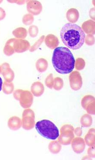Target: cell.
Segmentation results:
<instances>
[{
    "instance_id": "1",
    "label": "cell",
    "mask_w": 95,
    "mask_h": 160,
    "mask_svg": "<svg viewBox=\"0 0 95 160\" xmlns=\"http://www.w3.org/2000/svg\"><path fill=\"white\" fill-rule=\"evenodd\" d=\"M60 36L64 45L74 50L81 48L85 42V32L81 27L74 23L65 24L61 30Z\"/></svg>"
},
{
    "instance_id": "2",
    "label": "cell",
    "mask_w": 95,
    "mask_h": 160,
    "mask_svg": "<svg viewBox=\"0 0 95 160\" xmlns=\"http://www.w3.org/2000/svg\"><path fill=\"white\" fill-rule=\"evenodd\" d=\"M52 62L55 69L60 74L71 73L74 68V57L71 51L66 47L55 48L53 51Z\"/></svg>"
},
{
    "instance_id": "3",
    "label": "cell",
    "mask_w": 95,
    "mask_h": 160,
    "mask_svg": "<svg viewBox=\"0 0 95 160\" xmlns=\"http://www.w3.org/2000/svg\"><path fill=\"white\" fill-rule=\"evenodd\" d=\"M35 129L38 133L45 138L55 140L59 137V129L55 124L48 120H42L36 123Z\"/></svg>"
},
{
    "instance_id": "4",
    "label": "cell",
    "mask_w": 95,
    "mask_h": 160,
    "mask_svg": "<svg viewBox=\"0 0 95 160\" xmlns=\"http://www.w3.org/2000/svg\"><path fill=\"white\" fill-rule=\"evenodd\" d=\"M13 96L15 99L19 101L20 105L24 108H29L33 103V94L30 91L27 90H15Z\"/></svg>"
},
{
    "instance_id": "5",
    "label": "cell",
    "mask_w": 95,
    "mask_h": 160,
    "mask_svg": "<svg viewBox=\"0 0 95 160\" xmlns=\"http://www.w3.org/2000/svg\"><path fill=\"white\" fill-rule=\"evenodd\" d=\"M74 128L71 124H65L60 129V135L59 136L58 142L63 145L71 144L74 138Z\"/></svg>"
},
{
    "instance_id": "6",
    "label": "cell",
    "mask_w": 95,
    "mask_h": 160,
    "mask_svg": "<svg viewBox=\"0 0 95 160\" xmlns=\"http://www.w3.org/2000/svg\"><path fill=\"white\" fill-rule=\"evenodd\" d=\"M35 113L33 110L27 108L22 113V126L25 130H30L35 125Z\"/></svg>"
},
{
    "instance_id": "7",
    "label": "cell",
    "mask_w": 95,
    "mask_h": 160,
    "mask_svg": "<svg viewBox=\"0 0 95 160\" xmlns=\"http://www.w3.org/2000/svg\"><path fill=\"white\" fill-rule=\"evenodd\" d=\"M69 82L71 89L77 91L80 90L82 86V79L80 73L78 71H73L70 74Z\"/></svg>"
},
{
    "instance_id": "8",
    "label": "cell",
    "mask_w": 95,
    "mask_h": 160,
    "mask_svg": "<svg viewBox=\"0 0 95 160\" xmlns=\"http://www.w3.org/2000/svg\"><path fill=\"white\" fill-rule=\"evenodd\" d=\"M13 47L15 52L21 53L29 50L30 44L29 41L24 39H14Z\"/></svg>"
},
{
    "instance_id": "9",
    "label": "cell",
    "mask_w": 95,
    "mask_h": 160,
    "mask_svg": "<svg viewBox=\"0 0 95 160\" xmlns=\"http://www.w3.org/2000/svg\"><path fill=\"white\" fill-rule=\"evenodd\" d=\"M42 5L40 2L34 0L27 1V11L33 15H37L41 13L42 10Z\"/></svg>"
},
{
    "instance_id": "10",
    "label": "cell",
    "mask_w": 95,
    "mask_h": 160,
    "mask_svg": "<svg viewBox=\"0 0 95 160\" xmlns=\"http://www.w3.org/2000/svg\"><path fill=\"white\" fill-rule=\"evenodd\" d=\"M1 73L5 81L9 82H12L14 79L15 74L13 71L10 68L9 64L7 62L3 63L1 66Z\"/></svg>"
},
{
    "instance_id": "11",
    "label": "cell",
    "mask_w": 95,
    "mask_h": 160,
    "mask_svg": "<svg viewBox=\"0 0 95 160\" xmlns=\"http://www.w3.org/2000/svg\"><path fill=\"white\" fill-rule=\"evenodd\" d=\"M72 148L75 152L80 154L84 152L85 148V140L81 137L74 138L72 141Z\"/></svg>"
},
{
    "instance_id": "12",
    "label": "cell",
    "mask_w": 95,
    "mask_h": 160,
    "mask_svg": "<svg viewBox=\"0 0 95 160\" xmlns=\"http://www.w3.org/2000/svg\"><path fill=\"white\" fill-rule=\"evenodd\" d=\"M45 43L47 47L51 49H55L59 44V39L53 34H49L45 38Z\"/></svg>"
},
{
    "instance_id": "13",
    "label": "cell",
    "mask_w": 95,
    "mask_h": 160,
    "mask_svg": "<svg viewBox=\"0 0 95 160\" xmlns=\"http://www.w3.org/2000/svg\"><path fill=\"white\" fill-rule=\"evenodd\" d=\"M31 91L32 94L35 97H41L45 91L43 84L40 82H35L33 83L31 87Z\"/></svg>"
},
{
    "instance_id": "14",
    "label": "cell",
    "mask_w": 95,
    "mask_h": 160,
    "mask_svg": "<svg viewBox=\"0 0 95 160\" xmlns=\"http://www.w3.org/2000/svg\"><path fill=\"white\" fill-rule=\"evenodd\" d=\"M8 126L10 130L14 131L18 130L22 126V121L16 116L11 117L8 120Z\"/></svg>"
},
{
    "instance_id": "15",
    "label": "cell",
    "mask_w": 95,
    "mask_h": 160,
    "mask_svg": "<svg viewBox=\"0 0 95 160\" xmlns=\"http://www.w3.org/2000/svg\"><path fill=\"white\" fill-rule=\"evenodd\" d=\"M82 29L87 35H94L95 33V21L89 20L82 25Z\"/></svg>"
},
{
    "instance_id": "16",
    "label": "cell",
    "mask_w": 95,
    "mask_h": 160,
    "mask_svg": "<svg viewBox=\"0 0 95 160\" xmlns=\"http://www.w3.org/2000/svg\"><path fill=\"white\" fill-rule=\"evenodd\" d=\"M79 11L75 8H71L66 12V19L71 23H74L77 22L79 19Z\"/></svg>"
},
{
    "instance_id": "17",
    "label": "cell",
    "mask_w": 95,
    "mask_h": 160,
    "mask_svg": "<svg viewBox=\"0 0 95 160\" xmlns=\"http://www.w3.org/2000/svg\"><path fill=\"white\" fill-rule=\"evenodd\" d=\"M95 129H90L88 132L85 136V142L86 145L91 147L95 146Z\"/></svg>"
},
{
    "instance_id": "18",
    "label": "cell",
    "mask_w": 95,
    "mask_h": 160,
    "mask_svg": "<svg viewBox=\"0 0 95 160\" xmlns=\"http://www.w3.org/2000/svg\"><path fill=\"white\" fill-rule=\"evenodd\" d=\"M14 39L15 38L9 39L5 45L3 52L4 54L7 56H10L15 53L13 47Z\"/></svg>"
},
{
    "instance_id": "19",
    "label": "cell",
    "mask_w": 95,
    "mask_h": 160,
    "mask_svg": "<svg viewBox=\"0 0 95 160\" xmlns=\"http://www.w3.org/2000/svg\"><path fill=\"white\" fill-rule=\"evenodd\" d=\"M35 66L38 72L42 73L47 70L48 67V63L46 59L41 58L37 61Z\"/></svg>"
},
{
    "instance_id": "20",
    "label": "cell",
    "mask_w": 95,
    "mask_h": 160,
    "mask_svg": "<svg viewBox=\"0 0 95 160\" xmlns=\"http://www.w3.org/2000/svg\"><path fill=\"white\" fill-rule=\"evenodd\" d=\"M13 34L17 39H24L27 37V31L25 28L18 27L13 31Z\"/></svg>"
},
{
    "instance_id": "21",
    "label": "cell",
    "mask_w": 95,
    "mask_h": 160,
    "mask_svg": "<svg viewBox=\"0 0 95 160\" xmlns=\"http://www.w3.org/2000/svg\"><path fill=\"white\" fill-rule=\"evenodd\" d=\"M49 150L53 154H57L61 149V144L58 141H52L48 145Z\"/></svg>"
},
{
    "instance_id": "22",
    "label": "cell",
    "mask_w": 95,
    "mask_h": 160,
    "mask_svg": "<svg viewBox=\"0 0 95 160\" xmlns=\"http://www.w3.org/2000/svg\"><path fill=\"white\" fill-rule=\"evenodd\" d=\"M80 122L82 126L83 127H90L92 125V117L90 115L85 114L81 118Z\"/></svg>"
},
{
    "instance_id": "23",
    "label": "cell",
    "mask_w": 95,
    "mask_h": 160,
    "mask_svg": "<svg viewBox=\"0 0 95 160\" xmlns=\"http://www.w3.org/2000/svg\"><path fill=\"white\" fill-rule=\"evenodd\" d=\"M14 89V85L12 82H9L7 81L4 82L2 86V90L3 93L9 95L11 94Z\"/></svg>"
},
{
    "instance_id": "24",
    "label": "cell",
    "mask_w": 95,
    "mask_h": 160,
    "mask_svg": "<svg viewBox=\"0 0 95 160\" xmlns=\"http://www.w3.org/2000/svg\"><path fill=\"white\" fill-rule=\"evenodd\" d=\"M94 102H95V98H94L93 96L89 95L85 96L82 99L81 102L82 106V107L85 110L88 105H90V104Z\"/></svg>"
},
{
    "instance_id": "25",
    "label": "cell",
    "mask_w": 95,
    "mask_h": 160,
    "mask_svg": "<svg viewBox=\"0 0 95 160\" xmlns=\"http://www.w3.org/2000/svg\"><path fill=\"white\" fill-rule=\"evenodd\" d=\"M64 86V81L61 78L57 77L54 79L53 88L56 91H60Z\"/></svg>"
},
{
    "instance_id": "26",
    "label": "cell",
    "mask_w": 95,
    "mask_h": 160,
    "mask_svg": "<svg viewBox=\"0 0 95 160\" xmlns=\"http://www.w3.org/2000/svg\"><path fill=\"white\" fill-rule=\"evenodd\" d=\"M34 16L30 14H26L22 18V22L26 26L30 25L34 22Z\"/></svg>"
},
{
    "instance_id": "27",
    "label": "cell",
    "mask_w": 95,
    "mask_h": 160,
    "mask_svg": "<svg viewBox=\"0 0 95 160\" xmlns=\"http://www.w3.org/2000/svg\"><path fill=\"white\" fill-rule=\"evenodd\" d=\"M45 39V35H42L33 46L30 47L29 49V51H30V52H34V51H36V50L40 47V46L42 44Z\"/></svg>"
},
{
    "instance_id": "28",
    "label": "cell",
    "mask_w": 95,
    "mask_h": 160,
    "mask_svg": "<svg viewBox=\"0 0 95 160\" xmlns=\"http://www.w3.org/2000/svg\"><path fill=\"white\" fill-rule=\"evenodd\" d=\"M75 66L76 69L77 70H82L85 68V60L82 58H78L75 61Z\"/></svg>"
},
{
    "instance_id": "29",
    "label": "cell",
    "mask_w": 95,
    "mask_h": 160,
    "mask_svg": "<svg viewBox=\"0 0 95 160\" xmlns=\"http://www.w3.org/2000/svg\"><path fill=\"white\" fill-rule=\"evenodd\" d=\"M45 84L47 87L52 89L53 88V84H54V78H53V74L50 73L49 75L46 78L45 80Z\"/></svg>"
},
{
    "instance_id": "30",
    "label": "cell",
    "mask_w": 95,
    "mask_h": 160,
    "mask_svg": "<svg viewBox=\"0 0 95 160\" xmlns=\"http://www.w3.org/2000/svg\"><path fill=\"white\" fill-rule=\"evenodd\" d=\"M39 28L36 26L32 25L29 27L28 32L29 36L31 38H34L37 36L39 34Z\"/></svg>"
},
{
    "instance_id": "31",
    "label": "cell",
    "mask_w": 95,
    "mask_h": 160,
    "mask_svg": "<svg viewBox=\"0 0 95 160\" xmlns=\"http://www.w3.org/2000/svg\"><path fill=\"white\" fill-rule=\"evenodd\" d=\"M85 43L89 46H92L95 43V38L92 35H87L86 36Z\"/></svg>"
},
{
    "instance_id": "32",
    "label": "cell",
    "mask_w": 95,
    "mask_h": 160,
    "mask_svg": "<svg viewBox=\"0 0 95 160\" xmlns=\"http://www.w3.org/2000/svg\"><path fill=\"white\" fill-rule=\"evenodd\" d=\"M95 102H94L90 104V105H88L87 107L86 108L85 110H86L87 112L89 114L95 115Z\"/></svg>"
},
{
    "instance_id": "33",
    "label": "cell",
    "mask_w": 95,
    "mask_h": 160,
    "mask_svg": "<svg viewBox=\"0 0 95 160\" xmlns=\"http://www.w3.org/2000/svg\"><path fill=\"white\" fill-rule=\"evenodd\" d=\"M87 153L89 156L92 158H95V146L91 147L88 149Z\"/></svg>"
},
{
    "instance_id": "34",
    "label": "cell",
    "mask_w": 95,
    "mask_h": 160,
    "mask_svg": "<svg viewBox=\"0 0 95 160\" xmlns=\"http://www.w3.org/2000/svg\"><path fill=\"white\" fill-rule=\"evenodd\" d=\"M6 15V14L4 9L2 8H0V21L4 19Z\"/></svg>"
},
{
    "instance_id": "35",
    "label": "cell",
    "mask_w": 95,
    "mask_h": 160,
    "mask_svg": "<svg viewBox=\"0 0 95 160\" xmlns=\"http://www.w3.org/2000/svg\"><path fill=\"white\" fill-rule=\"evenodd\" d=\"M74 132L75 134L77 136H79V137L81 136L82 134V130L80 128H76L75 130H74Z\"/></svg>"
},
{
    "instance_id": "36",
    "label": "cell",
    "mask_w": 95,
    "mask_h": 160,
    "mask_svg": "<svg viewBox=\"0 0 95 160\" xmlns=\"http://www.w3.org/2000/svg\"><path fill=\"white\" fill-rule=\"evenodd\" d=\"M2 84H3V82H2V78L0 77V91H2Z\"/></svg>"
},
{
    "instance_id": "37",
    "label": "cell",
    "mask_w": 95,
    "mask_h": 160,
    "mask_svg": "<svg viewBox=\"0 0 95 160\" xmlns=\"http://www.w3.org/2000/svg\"><path fill=\"white\" fill-rule=\"evenodd\" d=\"M1 72H2V69H1V66H0V73H1Z\"/></svg>"
}]
</instances>
